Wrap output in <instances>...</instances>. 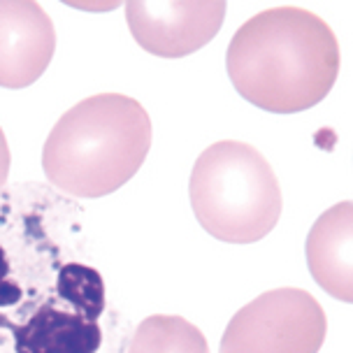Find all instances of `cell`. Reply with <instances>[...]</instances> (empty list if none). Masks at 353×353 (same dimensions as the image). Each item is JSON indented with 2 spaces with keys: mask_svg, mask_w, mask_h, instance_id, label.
<instances>
[{
  "mask_svg": "<svg viewBox=\"0 0 353 353\" xmlns=\"http://www.w3.org/2000/svg\"><path fill=\"white\" fill-rule=\"evenodd\" d=\"M228 77L244 100L274 114L319 105L339 74V42L305 8L265 10L251 17L228 47Z\"/></svg>",
  "mask_w": 353,
  "mask_h": 353,
  "instance_id": "6da1fadb",
  "label": "cell"
},
{
  "mask_svg": "<svg viewBox=\"0 0 353 353\" xmlns=\"http://www.w3.org/2000/svg\"><path fill=\"white\" fill-rule=\"evenodd\" d=\"M56 52L49 14L33 0H0V86L26 88L42 77Z\"/></svg>",
  "mask_w": 353,
  "mask_h": 353,
  "instance_id": "52a82bcc",
  "label": "cell"
},
{
  "mask_svg": "<svg viewBox=\"0 0 353 353\" xmlns=\"http://www.w3.org/2000/svg\"><path fill=\"white\" fill-rule=\"evenodd\" d=\"M105 281L84 263H63L49 295L12 327L14 353H96L103 344Z\"/></svg>",
  "mask_w": 353,
  "mask_h": 353,
  "instance_id": "277c9868",
  "label": "cell"
},
{
  "mask_svg": "<svg viewBox=\"0 0 353 353\" xmlns=\"http://www.w3.org/2000/svg\"><path fill=\"white\" fill-rule=\"evenodd\" d=\"M149 149V112L130 96L98 93L56 121L42 149V170L63 193L103 198L128 184Z\"/></svg>",
  "mask_w": 353,
  "mask_h": 353,
  "instance_id": "7a4b0ae2",
  "label": "cell"
},
{
  "mask_svg": "<svg viewBox=\"0 0 353 353\" xmlns=\"http://www.w3.org/2000/svg\"><path fill=\"white\" fill-rule=\"evenodd\" d=\"M314 281L342 302H353V203L344 200L316 219L307 237Z\"/></svg>",
  "mask_w": 353,
  "mask_h": 353,
  "instance_id": "ba28073f",
  "label": "cell"
},
{
  "mask_svg": "<svg viewBox=\"0 0 353 353\" xmlns=\"http://www.w3.org/2000/svg\"><path fill=\"white\" fill-rule=\"evenodd\" d=\"M10 147H8V137H5L3 128H0V188L8 184L10 176Z\"/></svg>",
  "mask_w": 353,
  "mask_h": 353,
  "instance_id": "8fae6325",
  "label": "cell"
},
{
  "mask_svg": "<svg viewBox=\"0 0 353 353\" xmlns=\"http://www.w3.org/2000/svg\"><path fill=\"white\" fill-rule=\"evenodd\" d=\"M325 332V312L312 293L274 288L230 319L219 353H319Z\"/></svg>",
  "mask_w": 353,
  "mask_h": 353,
  "instance_id": "5b68a950",
  "label": "cell"
},
{
  "mask_svg": "<svg viewBox=\"0 0 353 353\" xmlns=\"http://www.w3.org/2000/svg\"><path fill=\"white\" fill-rule=\"evenodd\" d=\"M23 258H28L26 251L17 258L14 251L0 239V327H8V330L23 323L37 307L33 302L35 293L28 291L33 261H23Z\"/></svg>",
  "mask_w": 353,
  "mask_h": 353,
  "instance_id": "30bf717a",
  "label": "cell"
},
{
  "mask_svg": "<svg viewBox=\"0 0 353 353\" xmlns=\"http://www.w3.org/2000/svg\"><path fill=\"white\" fill-rule=\"evenodd\" d=\"M225 0H130L125 21L135 42L161 59H181L214 40Z\"/></svg>",
  "mask_w": 353,
  "mask_h": 353,
  "instance_id": "8992f818",
  "label": "cell"
},
{
  "mask_svg": "<svg viewBox=\"0 0 353 353\" xmlns=\"http://www.w3.org/2000/svg\"><path fill=\"white\" fill-rule=\"evenodd\" d=\"M125 353H210L203 332L186 319L156 314L137 325Z\"/></svg>",
  "mask_w": 353,
  "mask_h": 353,
  "instance_id": "9c48e42d",
  "label": "cell"
},
{
  "mask_svg": "<svg viewBox=\"0 0 353 353\" xmlns=\"http://www.w3.org/2000/svg\"><path fill=\"white\" fill-rule=\"evenodd\" d=\"M188 195L200 225L228 244L258 242L281 216L279 179L247 142L223 140L207 147L193 165Z\"/></svg>",
  "mask_w": 353,
  "mask_h": 353,
  "instance_id": "3957f363",
  "label": "cell"
}]
</instances>
